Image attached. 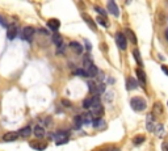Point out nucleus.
I'll use <instances>...</instances> for the list:
<instances>
[{
	"instance_id": "c85d7f7f",
	"label": "nucleus",
	"mask_w": 168,
	"mask_h": 151,
	"mask_svg": "<svg viewBox=\"0 0 168 151\" xmlns=\"http://www.w3.org/2000/svg\"><path fill=\"white\" fill-rule=\"evenodd\" d=\"M104 91H105V84H104V83H99V84H97V95H99V93H103Z\"/></svg>"
},
{
	"instance_id": "f8f14e48",
	"label": "nucleus",
	"mask_w": 168,
	"mask_h": 151,
	"mask_svg": "<svg viewBox=\"0 0 168 151\" xmlns=\"http://www.w3.org/2000/svg\"><path fill=\"white\" fill-rule=\"evenodd\" d=\"M126 88L127 89H137L138 88V82L134 78H127L126 80Z\"/></svg>"
},
{
	"instance_id": "72a5a7b5",
	"label": "nucleus",
	"mask_w": 168,
	"mask_h": 151,
	"mask_svg": "<svg viewBox=\"0 0 168 151\" xmlns=\"http://www.w3.org/2000/svg\"><path fill=\"white\" fill-rule=\"evenodd\" d=\"M62 104H63V107H66V108H67V107H71V103H70V101H69V100H65V99H63L62 100Z\"/></svg>"
},
{
	"instance_id": "4be33fe9",
	"label": "nucleus",
	"mask_w": 168,
	"mask_h": 151,
	"mask_svg": "<svg viewBox=\"0 0 168 151\" xmlns=\"http://www.w3.org/2000/svg\"><path fill=\"white\" fill-rule=\"evenodd\" d=\"M126 34H127V37H129V40L131 41V44H137V37H135V34H134V32L131 30V29H126Z\"/></svg>"
},
{
	"instance_id": "bb28decb",
	"label": "nucleus",
	"mask_w": 168,
	"mask_h": 151,
	"mask_svg": "<svg viewBox=\"0 0 168 151\" xmlns=\"http://www.w3.org/2000/svg\"><path fill=\"white\" fill-rule=\"evenodd\" d=\"M95 11H96L99 15H101V17H104V18L106 17V12H105V11H104L101 7H97V5H96V7H95Z\"/></svg>"
},
{
	"instance_id": "a878e982",
	"label": "nucleus",
	"mask_w": 168,
	"mask_h": 151,
	"mask_svg": "<svg viewBox=\"0 0 168 151\" xmlns=\"http://www.w3.org/2000/svg\"><path fill=\"white\" fill-rule=\"evenodd\" d=\"M133 55H134V58H135V61H137V63L141 66L142 65V59H141V57H139V51H138V50H134Z\"/></svg>"
},
{
	"instance_id": "c9c22d12",
	"label": "nucleus",
	"mask_w": 168,
	"mask_h": 151,
	"mask_svg": "<svg viewBox=\"0 0 168 151\" xmlns=\"http://www.w3.org/2000/svg\"><path fill=\"white\" fill-rule=\"evenodd\" d=\"M161 71H163V72H165V75L168 76V66L161 65Z\"/></svg>"
},
{
	"instance_id": "f704fd0d",
	"label": "nucleus",
	"mask_w": 168,
	"mask_h": 151,
	"mask_svg": "<svg viewBox=\"0 0 168 151\" xmlns=\"http://www.w3.org/2000/svg\"><path fill=\"white\" fill-rule=\"evenodd\" d=\"M161 151H168V142H163L161 143Z\"/></svg>"
},
{
	"instance_id": "c756f323",
	"label": "nucleus",
	"mask_w": 168,
	"mask_h": 151,
	"mask_svg": "<svg viewBox=\"0 0 168 151\" xmlns=\"http://www.w3.org/2000/svg\"><path fill=\"white\" fill-rule=\"evenodd\" d=\"M83 124V121H82V116H76L75 117V127H80Z\"/></svg>"
},
{
	"instance_id": "6ab92c4d",
	"label": "nucleus",
	"mask_w": 168,
	"mask_h": 151,
	"mask_svg": "<svg viewBox=\"0 0 168 151\" xmlns=\"http://www.w3.org/2000/svg\"><path fill=\"white\" fill-rule=\"evenodd\" d=\"M87 86H88V89L93 93V95H97V84L96 83L92 82V80H89V82L87 83ZM97 96H99V95H97Z\"/></svg>"
},
{
	"instance_id": "a211bd4d",
	"label": "nucleus",
	"mask_w": 168,
	"mask_h": 151,
	"mask_svg": "<svg viewBox=\"0 0 168 151\" xmlns=\"http://www.w3.org/2000/svg\"><path fill=\"white\" fill-rule=\"evenodd\" d=\"M152 114H156V116H160L163 114V105L160 103H156L154 105V110H152Z\"/></svg>"
},
{
	"instance_id": "dca6fc26",
	"label": "nucleus",
	"mask_w": 168,
	"mask_h": 151,
	"mask_svg": "<svg viewBox=\"0 0 168 151\" xmlns=\"http://www.w3.org/2000/svg\"><path fill=\"white\" fill-rule=\"evenodd\" d=\"M34 135L38 139H42L45 137V129L42 126H36L34 127Z\"/></svg>"
},
{
	"instance_id": "cd10ccee",
	"label": "nucleus",
	"mask_w": 168,
	"mask_h": 151,
	"mask_svg": "<svg viewBox=\"0 0 168 151\" xmlns=\"http://www.w3.org/2000/svg\"><path fill=\"white\" fill-rule=\"evenodd\" d=\"M96 21H97V24H100V25H103V26H108V24H106V20H105V18H104V17H100V16H99V17H97L96 18Z\"/></svg>"
},
{
	"instance_id": "b1692460",
	"label": "nucleus",
	"mask_w": 168,
	"mask_h": 151,
	"mask_svg": "<svg viewBox=\"0 0 168 151\" xmlns=\"http://www.w3.org/2000/svg\"><path fill=\"white\" fill-rule=\"evenodd\" d=\"M30 146H32V148H34V150H40V151H42V150H45V147H46V144H40V143H36V142H30Z\"/></svg>"
},
{
	"instance_id": "2eb2a0df",
	"label": "nucleus",
	"mask_w": 168,
	"mask_h": 151,
	"mask_svg": "<svg viewBox=\"0 0 168 151\" xmlns=\"http://www.w3.org/2000/svg\"><path fill=\"white\" fill-rule=\"evenodd\" d=\"M137 76H138V79H139V83H141L142 86H144L146 84V74H144L143 70L141 69H137Z\"/></svg>"
},
{
	"instance_id": "20e7f679",
	"label": "nucleus",
	"mask_w": 168,
	"mask_h": 151,
	"mask_svg": "<svg viewBox=\"0 0 168 151\" xmlns=\"http://www.w3.org/2000/svg\"><path fill=\"white\" fill-rule=\"evenodd\" d=\"M116 42H117V46L121 49V50H126L127 47V40H126V36L124 33L118 32L116 34Z\"/></svg>"
},
{
	"instance_id": "6e6552de",
	"label": "nucleus",
	"mask_w": 168,
	"mask_h": 151,
	"mask_svg": "<svg viewBox=\"0 0 168 151\" xmlns=\"http://www.w3.org/2000/svg\"><path fill=\"white\" fill-rule=\"evenodd\" d=\"M18 138V134L16 131H8L3 135V141L4 142H13Z\"/></svg>"
},
{
	"instance_id": "7c9ffc66",
	"label": "nucleus",
	"mask_w": 168,
	"mask_h": 151,
	"mask_svg": "<svg viewBox=\"0 0 168 151\" xmlns=\"http://www.w3.org/2000/svg\"><path fill=\"white\" fill-rule=\"evenodd\" d=\"M75 75H80V76H87V74H86V71L83 69H78V70H75Z\"/></svg>"
},
{
	"instance_id": "f257e3e1",
	"label": "nucleus",
	"mask_w": 168,
	"mask_h": 151,
	"mask_svg": "<svg viewBox=\"0 0 168 151\" xmlns=\"http://www.w3.org/2000/svg\"><path fill=\"white\" fill-rule=\"evenodd\" d=\"M83 70L86 71L87 76H89V78H95V76L99 75V69L91 61H88V57L84 58V69Z\"/></svg>"
},
{
	"instance_id": "f03ea898",
	"label": "nucleus",
	"mask_w": 168,
	"mask_h": 151,
	"mask_svg": "<svg viewBox=\"0 0 168 151\" xmlns=\"http://www.w3.org/2000/svg\"><path fill=\"white\" fill-rule=\"evenodd\" d=\"M130 107L133 108L135 112H142V110L146 109L147 103H146V100L142 99V97H133V99L130 100Z\"/></svg>"
},
{
	"instance_id": "393cba45",
	"label": "nucleus",
	"mask_w": 168,
	"mask_h": 151,
	"mask_svg": "<svg viewBox=\"0 0 168 151\" xmlns=\"http://www.w3.org/2000/svg\"><path fill=\"white\" fill-rule=\"evenodd\" d=\"M91 107H92L91 97H88V99H84V101H83V108H84V109H91Z\"/></svg>"
},
{
	"instance_id": "ea45409f",
	"label": "nucleus",
	"mask_w": 168,
	"mask_h": 151,
	"mask_svg": "<svg viewBox=\"0 0 168 151\" xmlns=\"http://www.w3.org/2000/svg\"><path fill=\"white\" fill-rule=\"evenodd\" d=\"M109 151H120V148H117V147H114L113 150H109Z\"/></svg>"
},
{
	"instance_id": "58836bf2",
	"label": "nucleus",
	"mask_w": 168,
	"mask_h": 151,
	"mask_svg": "<svg viewBox=\"0 0 168 151\" xmlns=\"http://www.w3.org/2000/svg\"><path fill=\"white\" fill-rule=\"evenodd\" d=\"M0 22H1V25H3V26H5V22H4V20L1 17H0Z\"/></svg>"
},
{
	"instance_id": "f3484780",
	"label": "nucleus",
	"mask_w": 168,
	"mask_h": 151,
	"mask_svg": "<svg viewBox=\"0 0 168 151\" xmlns=\"http://www.w3.org/2000/svg\"><path fill=\"white\" fill-rule=\"evenodd\" d=\"M53 42H54L57 46H62L63 45V38H62V36L59 34V33H55L54 36H53Z\"/></svg>"
},
{
	"instance_id": "ddd939ff",
	"label": "nucleus",
	"mask_w": 168,
	"mask_h": 151,
	"mask_svg": "<svg viewBox=\"0 0 168 151\" xmlns=\"http://www.w3.org/2000/svg\"><path fill=\"white\" fill-rule=\"evenodd\" d=\"M147 130L148 131L155 130V126H154V114H152V113H148L147 114Z\"/></svg>"
},
{
	"instance_id": "412c9836",
	"label": "nucleus",
	"mask_w": 168,
	"mask_h": 151,
	"mask_svg": "<svg viewBox=\"0 0 168 151\" xmlns=\"http://www.w3.org/2000/svg\"><path fill=\"white\" fill-rule=\"evenodd\" d=\"M92 125H93V127L99 129V127H103L104 125H105V121H104L103 118H95V120L92 121Z\"/></svg>"
},
{
	"instance_id": "39448f33",
	"label": "nucleus",
	"mask_w": 168,
	"mask_h": 151,
	"mask_svg": "<svg viewBox=\"0 0 168 151\" xmlns=\"http://www.w3.org/2000/svg\"><path fill=\"white\" fill-rule=\"evenodd\" d=\"M69 142V133L67 131H58L55 138V144H65Z\"/></svg>"
},
{
	"instance_id": "2f4dec72",
	"label": "nucleus",
	"mask_w": 168,
	"mask_h": 151,
	"mask_svg": "<svg viewBox=\"0 0 168 151\" xmlns=\"http://www.w3.org/2000/svg\"><path fill=\"white\" fill-rule=\"evenodd\" d=\"M156 133H158V135H161V133H164V127H163V125H158V127H156Z\"/></svg>"
},
{
	"instance_id": "9d476101",
	"label": "nucleus",
	"mask_w": 168,
	"mask_h": 151,
	"mask_svg": "<svg viewBox=\"0 0 168 151\" xmlns=\"http://www.w3.org/2000/svg\"><path fill=\"white\" fill-rule=\"evenodd\" d=\"M82 17L84 18V20H86V22L89 25V26H91V29H92L93 32H96V30H97L96 24H95V21L92 20V17H91V16H88L87 13H83V15H82Z\"/></svg>"
},
{
	"instance_id": "e433bc0d",
	"label": "nucleus",
	"mask_w": 168,
	"mask_h": 151,
	"mask_svg": "<svg viewBox=\"0 0 168 151\" xmlns=\"http://www.w3.org/2000/svg\"><path fill=\"white\" fill-rule=\"evenodd\" d=\"M86 47H87V50H88V51H91V49H92V45L89 44V42H86Z\"/></svg>"
},
{
	"instance_id": "7ed1b4c3",
	"label": "nucleus",
	"mask_w": 168,
	"mask_h": 151,
	"mask_svg": "<svg viewBox=\"0 0 168 151\" xmlns=\"http://www.w3.org/2000/svg\"><path fill=\"white\" fill-rule=\"evenodd\" d=\"M36 29L33 26H25L22 29V33H21V38L25 40L26 42H32L33 41V37H34Z\"/></svg>"
},
{
	"instance_id": "4c0bfd02",
	"label": "nucleus",
	"mask_w": 168,
	"mask_h": 151,
	"mask_svg": "<svg viewBox=\"0 0 168 151\" xmlns=\"http://www.w3.org/2000/svg\"><path fill=\"white\" fill-rule=\"evenodd\" d=\"M40 32H41L42 34H49V32H46V30H45V29H41V30H40Z\"/></svg>"
},
{
	"instance_id": "5701e85b",
	"label": "nucleus",
	"mask_w": 168,
	"mask_h": 151,
	"mask_svg": "<svg viewBox=\"0 0 168 151\" xmlns=\"http://www.w3.org/2000/svg\"><path fill=\"white\" fill-rule=\"evenodd\" d=\"M144 135H135V137L133 138V143L134 144H141V143H143L144 142Z\"/></svg>"
},
{
	"instance_id": "4468645a",
	"label": "nucleus",
	"mask_w": 168,
	"mask_h": 151,
	"mask_svg": "<svg viewBox=\"0 0 168 151\" xmlns=\"http://www.w3.org/2000/svg\"><path fill=\"white\" fill-rule=\"evenodd\" d=\"M30 133H32L30 126H25V127H22V129H20V130L17 131L18 135H20V137H24V138L29 137V135H30Z\"/></svg>"
},
{
	"instance_id": "aec40b11",
	"label": "nucleus",
	"mask_w": 168,
	"mask_h": 151,
	"mask_svg": "<svg viewBox=\"0 0 168 151\" xmlns=\"http://www.w3.org/2000/svg\"><path fill=\"white\" fill-rule=\"evenodd\" d=\"M82 121L83 124H89L93 121V116L92 113H86V114H82Z\"/></svg>"
},
{
	"instance_id": "423d86ee",
	"label": "nucleus",
	"mask_w": 168,
	"mask_h": 151,
	"mask_svg": "<svg viewBox=\"0 0 168 151\" xmlns=\"http://www.w3.org/2000/svg\"><path fill=\"white\" fill-rule=\"evenodd\" d=\"M17 36V26L14 24H9L7 26V37L8 40H13Z\"/></svg>"
},
{
	"instance_id": "1a4fd4ad",
	"label": "nucleus",
	"mask_w": 168,
	"mask_h": 151,
	"mask_svg": "<svg viewBox=\"0 0 168 151\" xmlns=\"http://www.w3.org/2000/svg\"><path fill=\"white\" fill-rule=\"evenodd\" d=\"M47 26L51 29V30L57 32L59 29V26H61V21L57 20V18H50V20L47 21Z\"/></svg>"
},
{
	"instance_id": "0eeeda50",
	"label": "nucleus",
	"mask_w": 168,
	"mask_h": 151,
	"mask_svg": "<svg viewBox=\"0 0 168 151\" xmlns=\"http://www.w3.org/2000/svg\"><path fill=\"white\" fill-rule=\"evenodd\" d=\"M108 9H109V12L113 16H116V17H118L120 16V9H118V7H117V4L114 3L113 0H110V1H108Z\"/></svg>"
},
{
	"instance_id": "473e14b6",
	"label": "nucleus",
	"mask_w": 168,
	"mask_h": 151,
	"mask_svg": "<svg viewBox=\"0 0 168 151\" xmlns=\"http://www.w3.org/2000/svg\"><path fill=\"white\" fill-rule=\"evenodd\" d=\"M65 49H66V46H65V44H63L62 46H59V47L57 49V54H63V51H65Z\"/></svg>"
},
{
	"instance_id": "9b49d317",
	"label": "nucleus",
	"mask_w": 168,
	"mask_h": 151,
	"mask_svg": "<svg viewBox=\"0 0 168 151\" xmlns=\"http://www.w3.org/2000/svg\"><path fill=\"white\" fill-rule=\"evenodd\" d=\"M70 47H71L72 50L76 53V54H82V53H83V46H82V44H79V42H76V41L70 42Z\"/></svg>"
},
{
	"instance_id": "a19ab883",
	"label": "nucleus",
	"mask_w": 168,
	"mask_h": 151,
	"mask_svg": "<svg viewBox=\"0 0 168 151\" xmlns=\"http://www.w3.org/2000/svg\"><path fill=\"white\" fill-rule=\"evenodd\" d=\"M165 36H167V40H168V29H167V32H165Z\"/></svg>"
}]
</instances>
